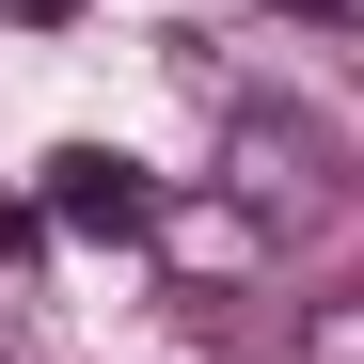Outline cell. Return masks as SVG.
<instances>
[{
	"label": "cell",
	"instance_id": "6",
	"mask_svg": "<svg viewBox=\"0 0 364 364\" xmlns=\"http://www.w3.org/2000/svg\"><path fill=\"white\" fill-rule=\"evenodd\" d=\"M16 16H32V32H64V16H80V0H16Z\"/></svg>",
	"mask_w": 364,
	"mask_h": 364
},
{
	"label": "cell",
	"instance_id": "4",
	"mask_svg": "<svg viewBox=\"0 0 364 364\" xmlns=\"http://www.w3.org/2000/svg\"><path fill=\"white\" fill-rule=\"evenodd\" d=\"M301 364H364V301H317L301 317Z\"/></svg>",
	"mask_w": 364,
	"mask_h": 364
},
{
	"label": "cell",
	"instance_id": "5",
	"mask_svg": "<svg viewBox=\"0 0 364 364\" xmlns=\"http://www.w3.org/2000/svg\"><path fill=\"white\" fill-rule=\"evenodd\" d=\"M32 254H48V222H32V206H0V269H32Z\"/></svg>",
	"mask_w": 364,
	"mask_h": 364
},
{
	"label": "cell",
	"instance_id": "3",
	"mask_svg": "<svg viewBox=\"0 0 364 364\" xmlns=\"http://www.w3.org/2000/svg\"><path fill=\"white\" fill-rule=\"evenodd\" d=\"M143 206H159V174L111 159V143H64L48 191H32V222H64V237H143Z\"/></svg>",
	"mask_w": 364,
	"mask_h": 364
},
{
	"label": "cell",
	"instance_id": "1",
	"mask_svg": "<svg viewBox=\"0 0 364 364\" xmlns=\"http://www.w3.org/2000/svg\"><path fill=\"white\" fill-rule=\"evenodd\" d=\"M222 174H237V222H254V237H285V222H333L348 206V159L317 143V127H285V111H237V127H222Z\"/></svg>",
	"mask_w": 364,
	"mask_h": 364
},
{
	"label": "cell",
	"instance_id": "7",
	"mask_svg": "<svg viewBox=\"0 0 364 364\" xmlns=\"http://www.w3.org/2000/svg\"><path fill=\"white\" fill-rule=\"evenodd\" d=\"M0 364H16V333H0Z\"/></svg>",
	"mask_w": 364,
	"mask_h": 364
},
{
	"label": "cell",
	"instance_id": "2",
	"mask_svg": "<svg viewBox=\"0 0 364 364\" xmlns=\"http://www.w3.org/2000/svg\"><path fill=\"white\" fill-rule=\"evenodd\" d=\"M143 254H159L174 285H254V269H269V237L237 222L222 191H159V206H143Z\"/></svg>",
	"mask_w": 364,
	"mask_h": 364
}]
</instances>
